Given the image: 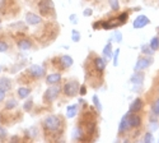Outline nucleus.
Here are the masks:
<instances>
[{
	"label": "nucleus",
	"mask_w": 159,
	"mask_h": 143,
	"mask_svg": "<svg viewBox=\"0 0 159 143\" xmlns=\"http://www.w3.org/2000/svg\"><path fill=\"white\" fill-rule=\"evenodd\" d=\"M62 124V120L57 115H48L43 120V131L46 133H57L60 132V126Z\"/></svg>",
	"instance_id": "nucleus-1"
},
{
	"label": "nucleus",
	"mask_w": 159,
	"mask_h": 143,
	"mask_svg": "<svg viewBox=\"0 0 159 143\" xmlns=\"http://www.w3.org/2000/svg\"><path fill=\"white\" fill-rule=\"evenodd\" d=\"M79 88H80V86H79V83L76 81H69L64 84L62 92L68 97H75L79 93Z\"/></svg>",
	"instance_id": "nucleus-2"
},
{
	"label": "nucleus",
	"mask_w": 159,
	"mask_h": 143,
	"mask_svg": "<svg viewBox=\"0 0 159 143\" xmlns=\"http://www.w3.org/2000/svg\"><path fill=\"white\" fill-rule=\"evenodd\" d=\"M55 10V5L52 3V0H41L38 3V12L41 16H50L52 12Z\"/></svg>",
	"instance_id": "nucleus-3"
},
{
	"label": "nucleus",
	"mask_w": 159,
	"mask_h": 143,
	"mask_svg": "<svg viewBox=\"0 0 159 143\" xmlns=\"http://www.w3.org/2000/svg\"><path fill=\"white\" fill-rule=\"evenodd\" d=\"M60 92H61V88H60L59 86H56V84L50 86V87L46 89L45 95H43V100H45L46 102H52V101H55V100L59 97Z\"/></svg>",
	"instance_id": "nucleus-4"
},
{
	"label": "nucleus",
	"mask_w": 159,
	"mask_h": 143,
	"mask_svg": "<svg viewBox=\"0 0 159 143\" xmlns=\"http://www.w3.org/2000/svg\"><path fill=\"white\" fill-rule=\"evenodd\" d=\"M153 64V58L152 56H143V58H139L136 64H135V67H134V72H139V70H144V69H147L149 68L150 65Z\"/></svg>",
	"instance_id": "nucleus-5"
},
{
	"label": "nucleus",
	"mask_w": 159,
	"mask_h": 143,
	"mask_svg": "<svg viewBox=\"0 0 159 143\" xmlns=\"http://www.w3.org/2000/svg\"><path fill=\"white\" fill-rule=\"evenodd\" d=\"M28 74L31 77H33L34 79H39V78H43L46 75V69L42 65H37V64H33L28 69Z\"/></svg>",
	"instance_id": "nucleus-6"
},
{
	"label": "nucleus",
	"mask_w": 159,
	"mask_h": 143,
	"mask_svg": "<svg viewBox=\"0 0 159 143\" xmlns=\"http://www.w3.org/2000/svg\"><path fill=\"white\" fill-rule=\"evenodd\" d=\"M150 23V19L147 17V16H138L135 19H134V23H132V26H134L135 30H140V28H144L145 26H148Z\"/></svg>",
	"instance_id": "nucleus-7"
},
{
	"label": "nucleus",
	"mask_w": 159,
	"mask_h": 143,
	"mask_svg": "<svg viewBox=\"0 0 159 143\" xmlns=\"http://www.w3.org/2000/svg\"><path fill=\"white\" fill-rule=\"evenodd\" d=\"M42 22V18L41 16L36 14V13H32V12H28L27 14H25V23L28 26H37Z\"/></svg>",
	"instance_id": "nucleus-8"
},
{
	"label": "nucleus",
	"mask_w": 159,
	"mask_h": 143,
	"mask_svg": "<svg viewBox=\"0 0 159 143\" xmlns=\"http://www.w3.org/2000/svg\"><path fill=\"white\" fill-rule=\"evenodd\" d=\"M127 119H129L131 129L132 128H139L141 125V118L138 115V112H127Z\"/></svg>",
	"instance_id": "nucleus-9"
},
{
	"label": "nucleus",
	"mask_w": 159,
	"mask_h": 143,
	"mask_svg": "<svg viewBox=\"0 0 159 143\" xmlns=\"http://www.w3.org/2000/svg\"><path fill=\"white\" fill-rule=\"evenodd\" d=\"M118 26H121V22L118 21L117 18H112V19H107V21H103L102 22V28L108 31V30H115L117 28Z\"/></svg>",
	"instance_id": "nucleus-10"
},
{
	"label": "nucleus",
	"mask_w": 159,
	"mask_h": 143,
	"mask_svg": "<svg viewBox=\"0 0 159 143\" xmlns=\"http://www.w3.org/2000/svg\"><path fill=\"white\" fill-rule=\"evenodd\" d=\"M130 129H131V126H130V123L127 119V114H125L122 116V119L120 120V124H118V134H125Z\"/></svg>",
	"instance_id": "nucleus-11"
},
{
	"label": "nucleus",
	"mask_w": 159,
	"mask_h": 143,
	"mask_svg": "<svg viewBox=\"0 0 159 143\" xmlns=\"http://www.w3.org/2000/svg\"><path fill=\"white\" fill-rule=\"evenodd\" d=\"M144 78H145V74L143 70H139V72H134V74L131 75L130 78V82L135 86H141L143 82H144Z\"/></svg>",
	"instance_id": "nucleus-12"
},
{
	"label": "nucleus",
	"mask_w": 159,
	"mask_h": 143,
	"mask_svg": "<svg viewBox=\"0 0 159 143\" xmlns=\"http://www.w3.org/2000/svg\"><path fill=\"white\" fill-rule=\"evenodd\" d=\"M143 106H144V101L140 97H138L131 102V105L129 107V112H139L143 110Z\"/></svg>",
	"instance_id": "nucleus-13"
},
{
	"label": "nucleus",
	"mask_w": 159,
	"mask_h": 143,
	"mask_svg": "<svg viewBox=\"0 0 159 143\" xmlns=\"http://www.w3.org/2000/svg\"><path fill=\"white\" fill-rule=\"evenodd\" d=\"M93 64H94V68H96V70L98 73H103L104 69H106V64H107V60H106L104 58L97 56V58H94Z\"/></svg>",
	"instance_id": "nucleus-14"
},
{
	"label": "nucleus",
	"mask_w": 159,
	"mask_h": 143,
	"mask_svg": "<svg viewBox=\"0 0 159 143\" xmlns=\"http://www.w3.org/2000/svg\"><path fill=\"white\" fill-rule=\"evenodd\" d=\"M61 82V74L60 73H51L48 75H46V83L48 86H54Z\"/></svg>",
	"instance_id": "nucleus-15"
},
{
	"label": "nucleus",
	"mask_w": 159,
	"mask_h": 143,
	"mask_svg": "<svg viewBox=\"0 0 159 143\" xmlns=\"http://www.w3.org/2000/svg\"><path fill=\"white\" fill-rule=\"evenodd\" d=\"M73 63H74V60H73V58L70 55H62L60 58V69H68V68H70L73 65Z\"/></svg>",
	"instance_id": "nucleus-16"
},
{
	"label": "nucleus",
	"mask_w": 159,
	"mask_h": 143,
	"mask_svg": "<svg viewBox=\"0 0 159 143\" xmlns=\"http://www.w3.org/2000/svg\"><path fill=\"white\" fill-rule=\"evenodd\" d=\"M17 46L22 51H27L32 47V41L30 40V38H20V40L17 41Z\"/></svg>",
	"instance_id": "nucleus-17"
},
{
	"label": "nucleus",
	"mask_w": 159,
	"mask_h": 143,
	"mask_svg": "<svg viewBox=\"0 0 159 143\" xmlns=\"http://www.w3.org/2000/svg\"><path fill=\"white\" fill-rule=\"evenodd\" d=\"M102 55H103V58L106 59V60H111L112 58H113V51H112V42L110 41V42H107V45H106L104 47H103V51H102Z\"/></svg>",
	"instance_id": "nucleus-18"
},
{
	"label": "nucleus",
	"mask_w": 159,
	"mask_h": 143,
	"mask_svg": "<svg viewBox=\"0 0 159 143\" xmlns=\"http://www.w3.org/2000/svg\"><path fill=\"white\" fill-rule=\"evenodd\" d=\"M71 136H73V139H75V141H82V139H84L85 132H84V129L80 125H78V126L74 128Z\"/></svg>",
	"instance_id": "nucleus-19"
},
{
	"label": "nucleus",
	"mask_w": 159,
	"mask_h": 143,
	"mask_svg": "<svg viewBox=\"0 0 159 143\" xmlns=\"http://www.w3.org/2000/svg\"><path fill=\"white\" fill-rule=\"evenodd\" d=\"M0 89L5 91V92H9L11 89V82H10L9 78H7V77L0 78Z\"/></svg>",
	"instance_id": "nucleus-20"
},
{
	"label": "nucleus",
	"mask_w": 159,
	"mask_h": 143,
	"mask_svg": "<svg viewBox=\"0 0 159 143\" xmlns=\"http://www.w3.org/2000/svg\"><path fill=\"white\" fill-rule=\"evenodd\" d=\"M76 114H78V105H75V103L69 105L68 107H66V118H68V119L75 118Z\"/></svg>",
	"instance_id": "nucleus-21"
},
{
	"label": "nucleus",
	"mask_w": 159,
	"mask_h": 143,
	"mask_svg": "<svg viewBox=\"0 0 159 143\" xmlns=\"http://www.w3.org/2000/svg\"><path fill=\"white\" fill-rule=\"evenodd\" d=\"M30 95H31V89L27 88V87H19V88L17 89V96H18L20 100L27 98Z\"/></svg>",
	"instance_id": "nucleus-22"
},
{
	"label": "nucleus",
	"mask_w": 159,
	"mask_h": 143,
	"mask_svg": "<svg viewBox=\"0 0 159 143\" xmlns=\"http://www.w3.org/2000/svg\"><path fill=\"white\" fill-rule=\"evenodd\" d=\"M152 114L154 116L159 115V97L157 100H154V102L152 103Z\"/></svg>",
	"instance_id": "nucleus-23"
},
{
	"label": "nucleus",
	"mask_w": 159,
	"mask_h": 143,
	"mask_svg": "<svg viewBox=\"0 0 159 143\" xmlns=\"http://www.w3.org/2000/svg\"><path fill=\"white\" fill-rule=\"evenodd\" d=\"M17 105H18V102H17L14 98H9V100L7 101V103H5V109H7V110H13V109L17 107Z\"/></svg>",
	"instance_id": "nucleus-24"
},
{
	"label": "nucleus",
	"mask_w": 159,
	"mask_h": 143,
	"mask_svg": "<svg viewBox=\"0 0 159 143\" xmlns=\"http://www.w3.org/2000/svg\"><path fill=\"white\" fill-rule=\"evenodd\" d=\"M149 46L152 47V50L153 51H157L158 49H159V37H153L152 40H150V42H149Z\"/></svg>",
	"instance_id": "nucleus-25"
},
{
	"label": "nucleus",
	"mask_w": 159,
	"mask_h": 143,
	"mask_svg": "<svg viewBox=\"0 0 159 143\" xmlns=\"http://www.w3.org/2000/svg\"><path fill=\"white\" fill-rule=\"evenodd\" d=\"M141 53H143L144 55H148V56H152V55L154 54V51L152 50V47H150L149 45H143V46H141Z\"/></svg>",
	"instance_id": "nucleus-26"
},
{
	"label": "nucleus",
	"mask_w": 159,
	"mask_h": 143,
	"mask_svg": "<svg viewBox=\"0 0 159 143\" xmlns=\"http://www.w3.org/2000/svg\"><path fill=\"white\" fill-rule=\"evenodd\" d=\"M108 3H110V7L113 12L120 10V2H118V0H108Z\"/></svg>",
	"instance_id": "nucleus-27"
},
{
	"label": "nucleus",
	"mask_w": 159,
	"mask_h": 143,
	"mask_svg": "<svg viewBox=\"0 0 159 143\" xmlns=\"http://www.w3.org/2000/svg\"><path fill=\"white\" fill-rule=\"evenodd\" d=\"M80 38H82L80 32L76 31V30L71 31V40H73V42H79V41H80Z\"/></svg>",
	"instance_id": "nucleus-28"
},
{
	"label": "nucleus",
	"mask_w": 159,
	"mask_h": 143,
	"mask_svg": "<svg viewBox=\"0 0 159 143\" xmlns=\"http://www.w3.org/2000/svg\"><path fill=\"white\" fill-rule=\"evenodd\" d=\"M32 107H33V100L32 98H30V100H27L24 102V105H23V110L24 111H31Z\"/></svg>",
	"instance_id": "nucleus-29"
},
{
	"label": "nucleus",
	"mask_w": 159,
	"mask_h": 143,
	"mask_svg": "<svg viewBox=\"0 0 159 143\" xmlns=\"http://www.w3.org/2000/svg\"><path fill=\"white\" fill-rule=\"evenodd\" d=\"M93 103H94V106H96V110L98 112H101L102 111V105H101V101H99V98H98L97 95L93 96Z\"/></svg>",
	"instance_id": "nucleus-30"
},
{
	"label": "nucleus",
	"mask_w": 159,
	"mask_h": 143,
	"mask_svg": "<svg viewBox=\"0 0 159 143\" xmlns=\"http://www.w3.org/2000/svg\"><path fill=\"white\" fill-rule=\"evenodd\" d=\"M127 18H129V14H127V13H125V12H124V13H121V14L117 17V19L121 22V24H125V23L127 22Z\"/></svg>",
	"instance_id": "nucleus-31"
},
{
	"label": "nucleus",
	"mask_w": 159,
	"mask_h": 143,
	"mask_svg": "<svg viewBox=\"0 0 159 143\" xmlns=\"http://www.w3.org/2000/svg\"><path fill=\"white\" fill-rule=\"evenodd\" d=\"M8 50H9V45L5 41L0 40V53H7Z\"/></svg>",
	"instance_id": "nucleus-32"
},
{
	"label": "nucleus",
	"mask_w": 159,
	"mask_h": 143,
	"mask_svg": "<svg viewBox=\"0 0 159 143\" xmlns=\"http://www.w3.org/2000/svg\"><path fill=\"white\" fill-rule=\"evenodd\" d=\"M118 55H120V49H116L115 53H113V65L117 67L118 65Z\"/></svg>",
	"instance_id": "nucleus-33"
},
{
	"label": "nucleus",
	"mask_w": 159,
	"mask_h": 143,
	"mask_svg": "<svg viewBox=\"0 0 159 143\" xmlns=\"http://www.w3.org/2000/svg\"><path fill=\"white\" fill-rule=\"evenodd\" d=\"M154 141V137H153V133L152 132H147L144 136V142H147V143H150Z\"/></svg>",
	"instance_id": "nucleus-34"
},
{
	"label": "nucleus",
	"mask_w": 159,
	"mask_h": 143,
	"mask_svg": "<svg viewBox=\"0 0 159 143\" xmlns=\"http://www.w3.org/2000/svg\"><path fill=\"white\" fill-rule=\"evenodd\" d=\"M7 137H8L7 129H5V128H3L2 125H0V141H4Z\"/></svg>",
	"instance_id": "nucleus-35"
},
{
	"label": "nucleus",
	"mask_w": 159,
	"mask_h": 143,
	"mask_svg": "<svg viewBox=\"0 0 159 143\" xmlns=\"http://www.w3.org/2000/svg\"><path fill=\"white\" fill-rule=\"evenodd\" d=\"M113 38H115L116 42H121V41H122V33H121L120 31H116V32L113 33Z\"/></svg>",
	"instance_id": "nucleus-36"
},
{
	"label": "nucleus",
	"mask_w": 159,
	"mask_h": 143,
	"mask_svg": "<svg viewBox=\"0 0 159 143\" xmlns=\"http://www.w3.org/2000/svg\"><path fill=\"white\" fill-rule=\"evenodd\" d=\"M93 14V10H92L90 8H85L84 9V12H83V16L84 17H89V16H92Z\"/></svg>",
	"instance_id": "nucleus-37"
},
{
	"label": "nucleus",
	"mask_w": 159,
	"mask_h": 143,
	"mask_svg": "<svg viewBox=\"0 0 159 143\" xmlns=\"http://www.w3.org/2000/svg\"><path fill=\"white\" fill-rule=\"evenodd\" d=\"M98 28H102V22L101 21H98V22H96V23H93V30H98Z\"/></svg>",
	"instance_id": "nucleus-38"
},
{
	"label": "nucleus",
	"mask_w": 159,
	"mask_h": 143,
	"mask_svg": "<svg viewBox=\"0 0 159 143\" xmlns=\"http://www.w3.org/2000/svg\"><path fill=\"white\" fill-rule=\"evenodd\" d=\"M5 96H7V92L3 89H0V102H3L5 100Z\"/></svg>",
	"instance_id": "nucleus-39"
},
{
	"label": "nucleus",
	"mask_w": 159,
	"mask_h": 143,
	"mask_svg": "<svg viewBox=\"0 0 159 143\" xmlns=\"http://www.w3.org/2000/svg\"><path fill=\"white\" fill-rule=\"evenodd\" d=\"M79 92H80V95H85L87 93V87L84 84H82L80 88H79Z\"/></svg>",
	"instance_id": "nucleus-40"
},
{
	"label": "nucleus",
	"mask_w": 159,
	"mask_h": 143,
	"mask_svg": "<svg viewBox=\"0 0 159 143\" xmlns=\"http://www.w3.org/2000/svg\"><path fill=\"white\" fill-rule=\"evenodd\" d=\"M70 21H71V23L76 24V23H78V21H76V16H75V14H71V16H70Z\"/></svg>",
	"instance_id": "nucleus-41"
},
{
	"label": "nucleus",
	"mask_w": 159,
	"mask_h": 143,
	"mask_svg": "<svg viewBox=\"0 0 159 143\" xmlns=\"http://www.w3.org/2000/svg\"><path fill=\"white\" fill-rule=\"evenodd\" d=\"M4 4H5V0H0V9L4 8Z\"/></svg>",
	"instance_id": "nucleus-42"
},
{
	"label": "nucleus",
	"mask_w": 159,
	"mask_h": 143,
	"mask_svg": "<svg viewBox=\"0 0 159 143\" xmlns=\"http://www.w3.org/2000/svg\"><path fill=\"white\" fill-rule=\"evenodd\" d=\"M0 73H2V65H0Z\"/></svg>",
	"instance_id": "nucleus-43"
},
{
	"label": "nucleus",
	"mask_w": 159,
	"mask_h": 143,
	"mask_svg": "<svg viewBox=\"0 0 159 143\" xmlns=\"http://www.w3.org/2000/svg\"><path fill=\"white\" fill-rule=\"evenodd\" d=\"M0 23H2V19H0Z\"/></svg>",
	"instance_id": "nucleus-44"
}]
</instances>
